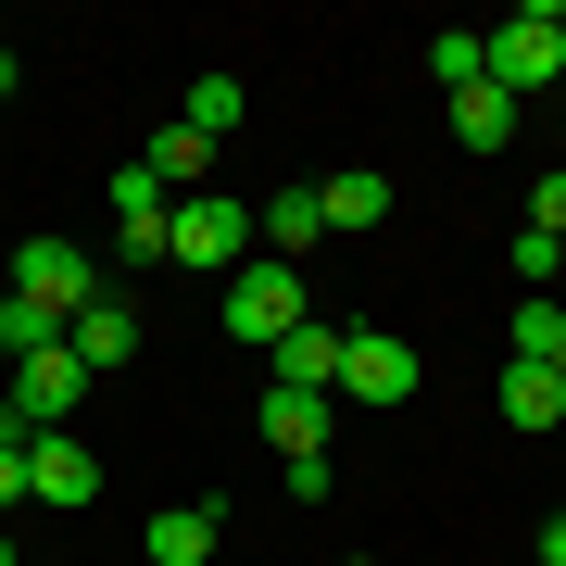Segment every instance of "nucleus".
Segmentation results:
<instances>
[{"label": "nucleus", "instance_id": "obj_1", "mask_svg": "<svg viewBox=\"0 0 566 566\" xmlns=\"http://www.w3.org/2000/svg\"><path fill=\"white\" fill-rule=\"evenodd\" d=\"M164 264H189V277H240V264H252V214L227 202V189H189V202L164 214Z\"/></svg>", "mask_w": 566, "mask_h": 566}, {"label": "nucleus", "instance_id": "obj_2", "mask_svg": "<svg viewBox=\"0 0 566 566\" xmlns=\"http://www.w3.org/2000/svg\"><path fill=\"white\" fill-rule=\"evenodd\" d=\"M491 88H504V102L566 88V13H554V0H516V13H504V39H491Z\"/></svg>", "mask_w": 566, "mask_h": 566}, {"label": "nucleus", "instance_id": "obj_3", "mask_svg": "<svg viewBox=\"0 0 566 566\" xmlns=\"http://www.w3.org/2000/svg\"><path fill=\"white\" fill-rule=\"evenodd\" d=\"M290 327H303V264H277V252H252L240 277H227V340H264V353H277Z\"/></svg>", "mask_w": 566, "mask_h": 566}, {"label": "nucleus", "instance_id": "obj_4", "mask_svg": "<svg viewBox=\"0 0 566 566\" xmlns=\"http://www.w3.org/2000/svg\"><path fill=\"white\" fill-rule=\"evenodd\" d=\"M13 303H39L63 327L76 303H102V264H88L76 240H13Z\"/></svg>", "mask_w": 566, "mask_h": 566}, {"label": "nucleus", "instance_id": "obj_5", "mask_svg": "<svg viewBox=\"0 0 566 566\" xmlns=\"http://www.w3.org/2000/svg\"><path fill=\"white\" fill-rule=\"evenodd\" d=\"M340 403H416V340H390V327H340Z\"/></svg>", "mask_w": 566, "mask_h": 566}, {"label": "nucleus", "instance_id": "obj_6", "mask_svg": "<svg viewBox=\"0 0 566 566\" xmlns=\"http://www.w3.org/2000/svg\"><path fill=\"white\" fill-rule=\"evenodd\" d=\"M139 340H151V327H139V303H126V290H102V303H76V315H63V353H76L88 378L139 365Z\"/></svg>", "mask_w": 566, "mask_h": 566}, {"label": "nucleus", "instance_id": "obj_7", "mask_svg": "<svg viewBox=\"0 0 566 566\" xmlns=\"http://www.w3.org/2000/svg\"><path fill=\"white\" fill-rule=\"evenodd\" d=\"M164 214H177V189L151 164H114V264H164Z\"/></svg>", "mask_w": 566, "mask_h": 566}, {"label": "nucleus", "instance_id": "obj_8", "mask_svg": "<svg viewBox=\"0 0 566 566\" xmlns=\"http://www.w3.org/2000/svg\"><path fill=\"white\" fill-rule=\"evenodd\" d=\"M25 504H102V453L88 441H63V428H39V441H25Z\"/></svg>", "mask_w": 566, "mask_h": 566}, {"label": "nucleus", "instance_id": "obj_9", "mask_svg": "<svg viewBox=\"0 0 566 566\" xmlns=\"http://www.w3.org/2000/svg\"><path fill=\"white\" fill-rule=\"evenodd\" d=\"M0 403H13L25 428H63V416L88 403V365H76V353L51 340V353H25V365H13V390H0Z\"/></svg>", "mask_w": 566, "mask_h": 566}, {"label": "nucleus", "instance_id": "obj_10", "mask_svg": "<svg viewBox=\"0 0 566 566\" xmlns=\"http://www.w3.org/2000/svg\"><path fill=\"white\" fill-rule=\"evenodd\" d=\"M264 365H277L264 390H303V403H327V390H340V327H315V315H303L277 353H264Z\"/></svg>", "mask_w": 566, "mask_h": 566}, {"label": "nucleus", "instance_id": "obj_11", "mask_svg": "<svg viewBox=\"0 0 566 566\" xmlns=\"http://www.w3.org/2000/svg\"><path fill=\"white\" fill-rule=\"evenodd\" d=\"M214 542H227V516H214V504H164V516L139 528V554H151V566H214Z\"/></svg>", "mask_w": 566, "mask_h": 566}, {"label": "nucleus", "instance_id": "obj_12", "mask_svg": "<svg viewBox=\"0 0 566 566\" xmlns=\"http://www.w3.org/2000/svg\"><path fill=\"white\" fill-rule=\"evenodd\" d=\"M315 240H327V202H315V189H277V202L252 214V252H277V264H303Z\"/></svg>", "mask_w": 566, "mask_h": 566}, {"label": "nucleus", "instance_id": "obj_13", "mask_svg": "<svg viewBox=\"0 0 566 566\" xmlns=\"http://www.w3.org/2000/svg\"><path fill=\"white\" fill-rule=\"evenodd\" d=\"M504 365H566V303L554 290H528V303L504 315Z\"/></svg>", "mask_w": 566, "mask_h": 566}, {"label": "nucleus", "instance_id": "obj_14", "mask_svg": "<svg viewBox=\"0 0 566 566\" xmlns=\"http://www.w3.org/2000/svg\"><path fill=\"white\" fill-rule=\"evenodd\" d=\"M315 202H327V227H390V177L378 164H340V177H315Z\"/></svg>", "mask_w": 566, "mask_h": 566}, {"label": "nucleus", "instance_id": "obj_15", "mask_svg": "<svg viewBox=\"0 0 566 566\" xmlns=\"http://www.w3.org/2000/svg\"><path fill=\"white\" fill-rule=\"evenodd\" d=\"M504 416L516 428H566V365H504Z\"/></svg>", "mask_w": 566, "mask_h": 566}, {"label": "nucleus", "instance_id": "obj_16", "mask_svg": "<svg viewBox=\"0 0 566 566\" xmlns=\"http://www.w3.org/2000/svg\"><path fill=\"white\" fill-rule=\"evenodd\" d=\"M453 139H465V151H504V139H516V102H504L491 76H479V88H453Z\"/></svg>", "mask_w": 566, "mask_h": 566}, {"label": "nucleus", "instance_id": "obj_17", "mask_svg": "<svg viewBox=\"0 0 566 566\" xmlns=\"http://www.w3.org/2000/svg\"><path fill=\"white\" fill-rule=\"evenodd\" d=\"M139 164H151V177H164V189L189 202V189H202V164H214V139H202V126H164V139H151Z\"/></svg>", "mask_w": 566, "mask_h": 566}, {"label": "nucleus", "instance_id": "obj_18", "mask_svg": "<svg viewBox=\"0 0 566 566\" xmlns=\"http://www.w3.org/2000/svg\"><path fill=\"white\" fill-rule=\"evenodd\" d=\"M264 441H277V453H315V441H327V403H303V390H264Z\"/></svg>", "mask_w": 566, "mask_h": 566}, {"label": "nucleus", "instance_id": "obj_19", "mask_svg": "<svg viewBox=\"0 0 566 566\" xmlns=\"http://www.w3.org/2000/svg\"><path fill=\"white\" fill-rule=\"evenodd\" d=\"M428 76H441V102H453V88H479V76H491V39H465V25H453V39H428Z\"/></svg>", "mask_w": 566, "mask_h": 566}, {"label": "nucleus", "instance_id": "obj_20", "mask_svg": "<svg viewBox=\"0 0 566 566\" xmlns=\"http://www.w3.org/2000/svg\"><path fill=\"white\" fill-rule=\"evenodd\" d=\"M63 327L39 315V303H13V290H0V365H25V353H51Z\"/></svg>", "mask_w": 566, "mask_h": 566}, {"label": "nucleus", "instance_id": "obj_21", "mask_svg": "<svg viewBox=\"0 0 566 566\" xmlns=\"http://www.w3.org/2000/svg\"><path fill=\"white\" fill-rule=\"evenodd\" d=\"M177 126H202V139H227L240 126V76H189V114Z\"/></svg>", "mask_w": 566, "mask_h": 566}, {"label": "nucleus", "instance_id": "obj_22", "mask_svg": "<svg viewBox=\"0 0 566 566\" xmlns=\"http://www.w3.org/2000/svg\"><path fill=\"white\" fill-rule=\"evenodd\" d=\"M25 441H39V428H25L13 403H0V516H13V504H25Z\"/></svg>", "mask_w": 566, "mask_h": 566}, {"label": "nucleus", "instance_id": "obj_23", "mask_svg": "<svg viewBox=\"0 0 566 566\" xmlns=\"http://www.w3.org/2000/svg\"><path fill=\"white\" fill-rule=\"evenodd\" d=\"M528 227H542V240H566V164H554L542 189H528Z\"/></svg>", "mask_w": 566, "mask_h": 566}, {"label": "nucleus", "instance_id": "obj_24", "mask_svg": "<svg viewBox=\"0 0 566 566\" xmlns=\"http://www.w3.org/2000/svg\"><path fill=\"white\" fill-rule=\"evenodd\" d=\"M528 554H542V566H566V516H542V542H528Z\"/></svg>", "mask_w": 566, "mask_h": 566}, {"label": "nucleus", "instance_id": "obj_25", "mask_svg": "<svg viewBox=\"0 0 566 566\" xmlns=\"http://www.w3.org/2000/svg\"><path fill=\"white\" fill-rule=\"evenodd\" d=\"M13 88H25V63H13V51H0V102H13Z\"/></svg>", "mask_w": 566, "mask_h": 566}, {"label": "nucleus", "instance_id": "obj_26", "mask_svg": "<svg viewBox=\"0 0 566 566\" xmlns=\"http://www.w3.org/2000/svg\"><path fill=\"white\" fill-rule=\"evenodd\" d=\"M0 566H13V542H0Z\"/></svg>", "mask_w": 566, "mask_h": 566}, {"label": "nucleus", "instance_id": "obj_27", "mask_svg": "<svg viewBox=\"0 0 566 566\" xmlns=\"http://www.w3.org/2000/svg\"><path fill=\"white\" fill-rule=\"evenodd\" d=\"M340 566H365V554H340Z\"/></svg>", "mask_w": 566, "mask_h": 566}]
</instances>
